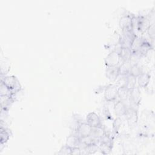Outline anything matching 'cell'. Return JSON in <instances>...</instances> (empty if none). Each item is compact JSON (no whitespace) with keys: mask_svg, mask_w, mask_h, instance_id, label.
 Instances as JSON below:
<instances>
[{"mask_svg":"<svg viewBox=\"0 0 155 155\" xmlns=\"http://www.w3.org/2000/svg\"><path fill=\"white\" fill-rule=\"evenodd\" d=\"M1 81H2L5 85L14 94L19 92L22 88L19 80L15 76H7L4 78H1Z\"/></svg>","mask_w":155,"mask_h":155,"instance_id":"1","label":"cell"},{"mask_svg":"<svg viewBox=\"0 0 155 155\" xmlns=\"http://www.w3.org/2000/svg\"><path fill=\"white\" fill-rule=\"evenodd\" d=\"M141 101V93L139 87L136 86L130 90V96L128 98L129 107L138 110V107Z\"/></svg>","mask_w":155,"mask_h":155,"instance_id":"2","label":"cell"},{"mask_svg":"<svg viewBox=\"0 0 155 155\" xmlns=\"http://www.w3.org/2000/svg\"><path fill=\"white\" fill-rule=\"evenodd\" d=\"M106 67H119L121 64V59L119 53L117 50L111 51L104 59Z\"/></svg>","mask_w":155,"mask_h":155,"instance_id":"3","label":"cell"},{"mask_svg":"<svg viewBox=\"0 0 155 155\" xmlns=\"http://www.w3.org/2000/svg\"><path fill=\"white\" fill-rule=\"evenodd\" d=\"M124 116L130 128H133L136 126L138 121V111L137 109L128 107Z\"/></svg>","mask_w":155,"mask_h":155,"instance_id":"4","label":"cell"},{"mask_svg":"<svg viewBox=\"0 0 155 155\" xmlns=\"http://www.w3.org/2000/svg\"><path fill=\"white\" fill-rule=\"evenodd\" d=\"M92 127L85 122H78L76 128V134L81 137H85L91 134Z\"/></svg>","mask_w":155,"mask_h":155,"instance_id":"5","label":"cell"},{"mask_svg":"<svg viewBox=\"0 0 155 155\" xmlns=\"http://www.w3.org/2000/svg\"><path fill=\"white\" fill-rule=\"evenodd\" d=\"M151 24H153V23H151L147 15H139L137 17L136 28L140 33H143L146 32Z\"/></svg>","mask_w":155,"mask_h":155,"instance_id":"6","label":"cell"},{"mask_svg":"<svg viewBox=\"0 0 155 155\" xmlns=\"http://www.w3.org/2000/svg\"><path fill=\"white\" fill-rule=\"evenodd\" d=\"M118 88L115 85H109L104 90V98L107 102H113L117 97Z\"/></svg>","mask_w":155,"mask_h":155,"instance_id":"7","label":"cell"},{"mask_svg":"<svg viewBox=\"0 0 155 155\" xmlns=\"http://www.w3.org/2000/svg\"><path fill=\"white\" fill-rule=\"evenodd\" d=\"M133 15H122L119 21V25L122 31L126 30L133 29Z\"/></svg>","mask_w":155,"mask_h":155,"instance_id":"8","label":"cell"},{"mask_svg":"<svg viewBox=\"0 0 155 155\" xmlns=\"http://www.w3.org/2000/svg\"><path fill=\"white\" fill-rule=\"evenodd\" d=\"M128 107V105L127 104V102H124L121 100L116 101L114 105V111L117 117L124 116Z\"/></svg>","mask_w":155,"mask_h":155,"instance_id":"9","label":"cell"},{"mask_svg":"<svg viewBox=\"0 0 155 155\" xmlns=\"http://www.w3.org/2000/svg\"><path fill=\"white\" fill-rule=\"evenodd\" d=\"M14 96L12 95H3L0 96V103L1 110L8 111L12 105L13 104L15 99Z\"/></svg>","mask_w":155,"mask_h":155,"instance_id":"10","label":"cell"},{"mask_svg":"<svg viewBox=\"0 0 155 155\" xmlns=\"http://www.w3.org/2000/svg\"><path fill=\"white\" fill-rule=\"evenodd\" d=\"M86 122L91 127L102 126V122L99 115L94 112L89 113L86 117Z\"/></svg>","mask_w":155,"mask_h":155,"instance_id":"11","label":"cell"},{"mask_svg":"<svg viewBox=\"0 0 155 155\" xmlns=\"http://www.w3.org/2000/svg\"><path fill=\"white\" fill-rule=\"evenodd\" d=\"M151 79V76L149 73L143 72L136 78V82L138 87L146 88L149 84Z\"/></svg>","mask_w":155,"mask_h":155,"instance_id":"12","label":"cell"},{"mask_svg":"<svg viewBox=\"0 0 155 155\" xmlns=\"http://www.w3.org/2000/svg\"><path fill=\"white\" fill-rule=\"evenodd\" d=\"M153 48V47L152 43L148 41L147 39H145L136 53H137L142 58L143 56H145Z\"/></svg>","mask_w":155,"mask_h":155,"instance_id":"13","label":"cell"},{"mask_svg":"<svg viewBox=\"0 0 155 155\" xmlns=\"http://www.w3.org/2000/svg\"><path fill=\"white\" fill-rule=\"evenodd\" d=\"M105 75L110 81H115L119 75V67H107Z\"/></svg>","mask_w":155,"mask_h":155,"instance_id":"14","label":"cell"},{"mask_svg":"<svg viewBox=\"0 0 155 155\" xmlns=\"http://www.w3.org/2000/svg\"><path fill=\"white\" fill-rule=\"evenodd\" d=\"M65 145L71 148L79 147L81 145L80 137H78L76 134H70L67 137Z\"/></svg>","mask_w":155,"mask_h":155,"instance_id":"15","label":"cell"},{"mask_svg":"<svg viewBox=\"0 0 155 155\" xmlns=\"http://www.w3.org/2000/svg\"><path fill=\"white\" fill-rule=\"evenodd\" d=\"M81 144L84 146H89L92 145H97L99 142V139L96 138L91 135L81 137Z\"/></svg>","mask_w":155,"mask_h":155,"instance_id":"16","label":"cell"},{"mask_svg":"<svg viewBox=\"0 0 155 155\" xmlns=\"http://www.w3.org/2000/svg\"><path fill=\"white\" fill-rule=\"evenodd\" d=\"M11 136L10 130L7 128L6 127L1 124V139L0 143L1 145L5 144L9 139Z\"/></svg>","mask_w":155,"mask_h":155,"instance_id":"17","label":"cell"},{"mask_svg":"<svg viewBox=\"0 0 155 155\" xmlns=\"http://www.w3.org/2000/svg\"><path fill=\"white\" fill-rule=\"evenodd\" d=\"M130 96V90L125 87L118 88L117 91V97L119 100L124 102H128V98Z\"/></svg>","mask_w":155,"mask_h":155,"instance_id":"18","label":"cell"},{"mask_svg":"<svg viewBox=\"0 0 155 155\" xmlns=\"http://www.w3.org/2000/svg\"><path fill=\"white\" fill-rule=\"evenodd\" d=\"M119 53L121 62L122 63L124 61H128L129 58L131 56L132 53L131 50L129 48H124V47H119V50H117Z\"/></svg>","mask_w":155,"mask_h":155,"instance_id":"19","label":"cell"},{"mask_svg":"<svg viewBox=\"0 0 155 155\" xmlns=\"http://www.w3.org/2000/svg\"><path fill=\"white\" fill-rule=\"evenodd\" d=\"M145 39H144L142 37L136 36V37L134 38L133 41H132V43H131V45L130 47V49H131V51L136 52Z\"/></svg>","mask_w":155,"mask_h":155,"instance_id":"20","label":"cell"},{"mask_svg":"<svg viewBox=\"0 0 155 155\" xmlns=\"http://www.w3.org/2000/svg\"><path fill=\"white\" fill-rule=\"evenodd\" d=\"M106 134V131L104 127L102 126H99V127H92L91 130V136L100 139L103 136H104Z\"/></svg>","mask_w":155,"mask_h":155,"instance_id":"21","label":"cell"},{"mask_svg":"<svg viewBox=\"0 0 155 155\" xmlns=\"http://www.w3.org/2000/svg\"><path fill=\"white\" fill-rule=\"evenodd\" d=\"M131 64L129 61H126L123 62L119 66V74L121 75H128L129 74Z\"/></svg>","mask_w":155,"mask_h":155,"instance_id":"22","label":"cell"},{"mask_svg":"<svg viewBox=\"0 0 155 155\" xmlns=\"http://www.w3.org/2000/svg\"><path fill=\"white\" fill-rule=\"evenodd\" d=\"M143 72V68L139 63V64H134V65H133L131 66L129 74H131V75L137 78L140 74H142Z\"/></svg>","mask_w":155,"mask_h":155,"instance_id":"23","label":"cell"},{"mask_svg":"<svg viewBox=\"0 0 155 155\" xmlns=\"http://www.w3.org/2000/svg\"><path fill=\"white\" fill-rule=\"evenodd\" d=\"M115 81L116 82L115 85L117 88L125 87L127 83V75L119 74Z\"/></svg>","mask_w":155,"mask_h":155,"instance_id":"24","label":"cell"},{"mask_svg":"<svg viewBox=\"0 0 155 155\" xmlns=\"http://www.w3.org/2000/svg\"><path fill=\"white\" fill-rule=\"evenodd\" d=\"M137 85L136 82V78L131 75V74H128L127 75V86L126 87L128 88L130 90L134 87H135Z\"/></svg>","mask_w":155,"mask_h":155,"instance_id":"25","label":"cell"},{"mask_svg":"<svg viewBox=\"0 0 155 155\" xmlns=\"http://www.w3.org/2000/svg\"><path fill=\"white\" fill-rule=\"evenodd\" d=\"M141 57L136 52H132L131 54V56L129 58V62L131 64V65L137 64L139 63V61L140 60Z\"/></svg>","mask_w":155,"mask_h":155,"instance_id":"26","label":"cell"},{"mask_svg":"<svg viewBox=\"0 0 155 155\" xmlns=\"http://www.w3.org/2000/svg\"><path fill=\"white\" fill-rule=\"evenodd\" d=\"M3 95H12V96H14L15 94L11 91L10 90H9L5 85V84L2 81H1V84H0V96H3Z\"/></svg>","mask_w":155,"mask_h":155,"instance_id":"27","label":"cell"},{"mask_svg":"<svg viewBox=\"0 0 155 155\" xmlns=\"http://www.w3.org/2000/svg\"><path fill=\"white\" fill-rule=\"evenodd\" d=\"M154 28H155L154 24H153L151 25V26L148 28V29L147 31L150 39L151 40V42H153L154 39V35H155Z\"/></svg>","mask_w":155,"mask_h":155,"instance_id":"28","label":"cell"},{"mask_svg":"<svg viewBox=\"0 0 155 155\" xmlns=\"http://www.w3.org/2000/svg\"><path fill=\"white\" fill-rule=\"evenodd\" d=\"M71 148L66 145L62 146L60 149L58 153L59 154H70L71 155Z\"/></svg>","mask_w":155,"mask_h":155,"instance_id":"29","label":"cell"},{"mask_svg":"<svg viewBox=\"0 0 155 155\" xmlns=\"http://www.w3.org/2000/svg\"><path fill=\"white\" fill-rule=\"evenodd\" d=\"M79 154H81V148L79 147H75V148H71V155H79Z\"/></svg>","mask_w":155,"mask_h":155,"instance_id":"30","label":"cell"}]
</instances>
